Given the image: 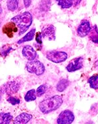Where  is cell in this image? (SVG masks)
Returning a JSON list of instances; mask_svg holds the SVG:
<instances>
[{"label": "cell", "mask_w": 98, "mask_h": 124, "mask_svg": "<svg viewBox=\"0 0 98 124\" xmlns=\"http://www.w3.org/2000/svg\"><path fill=\"white\" fill-rule=\"evenodd\" d=\"M62 103L63 100L62 96L56 95L42 100L39 103V108L42 113L47 114L56 110L60 107Z\"/></svg>", "instance_id": "obj_1"}, {"label": "cell", "mask_w": 98, "mask_h": 124, "mask_svg": "<svg viewBox=\"0 0 98 124\" xmlns=\"http://www.w3.org/2000/svg\"><path fill=\"white\" fill-rule=\"evenodd\" d=\"M15 24L19 30V35H21L26 32L33 23V16L29 11H25L16 16L11 19Z\"/></svg>", "instance_id": "obj_2"}, {"label": "cell", "mask_w": 98, "mask_h": 124, "mask_svg": "<svg viewBox=\"0 0 98 124\" xmlns=\"http://www.w3.org/2000/svg\"><path fill=\"white\" fill-rule=\"evenodd\" d=\"M26 69L29 73L35 74L36 76H41L45 73V65L39 61H29L26 64Z\"/></svg>", "instance_id": "obj_3"}, {"label": "cell", "mask_w": 98, "mask_h": 124, "mask_svg": "<svg viewBox=\"0 0 98 124\" xmlns=\"http://www.w3.org/2000/svg\"><path fill=\"white\" fill-rule=\"evenodd\" d=\"M46 57L50 62L59 63L65 62L68 58V55L64 51H49L46 53Z\"/></svg>", "instance_id": "obj_4"}, {"label": "cell", "mask_w": 98, "mask_h": 124, "mask_svg": "<svg viewBox=\"0 0 98 124\" xmlns=\"http://www.w3.org/2000/svg\"><path fill=\"white\" fill-rule=\"evenodd\" d=\"M20 87L21 85L18 81L13 80L8 81L7 83L3 85L1 89L3 94H6L8 96H11L18 92L20 89Z\"/></svg>", "instance_id": "obj_5"}, {"label": "cell", "mask_w": 98, "mask_h": 124, "mask_svg": "<svg viewBox=\"0 0 98 124\" xmlns=\"http://www.w3.org/2000/svg\"><path fill=\"white\" fill-rule=\"evenodd\" d=\"M75 116L74 113L70 110H64L62 111L57 119L58 124H70L74 121Z\"/></svg>", "instance_id": "obj_6"}, {"label": "cell", "mask_w": 98, "mask_h": 124, "mask_svg": "<svg viewBox=\"0 0 98 124\" xmlns=\"http://www.w3.org/2000/svg\"><path fill=\"white\" fill-rule=\"evenodd\" d=\"M83 62L84 59L82 57L75 58L69 63L68 65L66 66V69L69 72H73L75 71L79 70L83 67Z\"/></svg>", "instance_id": "obj_7"}, {"label": "cell", "mask_w": 98, "mask_h": 124, "mask_svg": "<svg viewBox=\"0 0 98 124\" xmlns=\"http://www.w3.org/2000/svg\"><path fill=\"white\" fill-rule=\"evenodd\" d=\"M91 30L90 23L87 20H83L77 29V33L81 38H84L89 34Z\"/></svg>", "instance_id": "obj_8"}, {"label": "cell", "mask_w": 98, "mask_h": 124, "mask_svg": "<svg viewBox=\"0 0 98 124\" xmlns=\"http://www.w3.org/2000/svg\"><path fill=\"white\" fill-rule=\"evenodd\" d=\"M22 54L25 58L29 61L34 60L37 57V52L31 46H25L22 50Z\"/></svg>", "instance_id": "obj_9"}, {"label": "cell", "mask_w": 98, "mask_h": 124, "mask_svg": "<svg viewBox=\"0 0 98 124\" xmlns=\"http://www.w3.org/2000/svg\"><path fill=\"white\" fill-rule=\"evenodd\" d=\"M42 38L48 39V40L52 41L55 39V27L53 25H49L44 30L41 32Z\"/></svg>", "instance_id": "obj_10"}, {"label": "cell", "mask_w": 98, "mask_h": 124, "mask_svg": "<svg viewBox=\"0 0 98 124\" xmlns=\"http://www.w3.org/2000/svg\"><path fill=\"white\" fill-rule=\"evenodd\" d=\"M33 118V116L31 114L27 113H22L13 120V124H27Z\"/></svg>", "instance_id": "obj_11"}, {"label": "cell", "mask_w": 98, "mask_h": 124, "mask_svg": "<svg viewBox=\"0 0 98 124\" xmlns=\"http://www.w3.org/2000/svg\"><path fill=\"white\" fill-rule=\"evenodd\" d=\"M17 30V27H16L15 24L12 22H11L10 23L5 25L3 27V32L6 33L10 38L13 36V33L15 32Z\"/></svg>", "instance_id": "obj_12"}, {"label": "cell", "mask_w": 98, "mask_h": 124, "mask_svg": "<svg viewBox=\"0 0 98 124\" xmlns=\"http://www.w3.org/2000/svg\"><path fill=\"white\" fill-rule=\"evenodd\" d=\"M13 116L9 112L0 113V124H9L13 121Z\"/></svg>", "instance_id": "obj_13"}, {"label": "cell", "mask_w": 98, "mask_h": 124, "mask_svg": "<svg viewBox=\"0 0 98 124\" xmlns=\"http://www.w3.org/2000/svg\"><path fill=\"white\" fill-rule=\"evenodd\" d=\"M35 31H36V30L34 28L32 29L29 32L26 33V35H25L23 38H22L20 40L18 41V42H17L18 44H21V43L26 42V41H29L33 40V38H34Z\"/></svg>", "instance_id": "obj_14"}, {"label": "cell", "mask_w": 98, "mask_h": 124, "mask_svg": "<svg viewBox=\"0 0 98 124\" xmlns=\"http://www.w3.org/2000/svg\"><path fill=\"white\" fill-rule=\"evenodd\" d=\"M89 38L94 43H98V29L96 25H94L89 33Z\"/></svg>", "instance_id": "obj_15"}, {"label": "cell", "mask_w": 98, "mask_h": 124, "mask_svg": "<svg viewBox=\"0 0 98 124\" xmlns=\"http://www.w3.org/2000/svg\"><path fill=\"white\" fill-rule=\"evenodd\" d=\"M69 85V81L68 79H62L59 81V82L56 85V89L58 92H62L64 91L67 88V87Z\"/></svg>", "instance_id": "obj_16"}, {"label": "cell", "mask_w": 98, "mask_h": 124, "mask_svg": "<svg viewBox=\"0 0 98 124\" xmlns=\"http://www.w3.org/2000/svg\"><path fill=\"white\" fill-rule=\"evenodd\" d=\"M88 83L90 84V87H91L94 89H98V74L96 75H93L91 76L89 80H88Z\"/></svg>", "instance_id": "obj_17"}, {"label": "cell", "mask_w": 98, "mask_h": 124, "mask_svg": "<svg viewBox=\"0 0 98 124\" xmlns=\"http://www.w3.org/2000/svg\"><path fill=\"white\" fill-rule=\"evenodd\" d=\"M37 98V93L34 89H31L27 92L25 96V100L29 102L31 101H34Z\"/></svg>", "instance_id": "obj_18"}, {"label": "cell", "mask_w": 98, "mask_h": 124, "mask_svg": "<svg viewBox=\"0 0 98 124\" xmlns=\"http://www.w3.org/2000/svg\"><path fill=\"white\" fill-rule=\"evenodd\" d=\"M7 9L11 11H15L18 8L19 0H7Z\"/></svg>", "instance_id": "obj_19"}, {"label": "cell", "mask_w": 98, "mask_h": 124, "mask_svg": "<svg viewBox=\"0 0 98 124\" xmlns=\"http://www.w3.org/2000/svg\"><path fill=\"white\" fill-rule=\"evenodd\" d=\"M58 5L62 8H70L72 6V1L71 0H56Z\"/></svg>", "instance_id": "obj_20"}, {"label": "cell", "mask_w": 98, "mask_h": 124, "mask_svg": "<svg viewBox=\"0 0 98 124\" xmlns=\"http://www.w3.org/2000/svg\"><path fill=\"white\" fill-rule=\"evenodd\" d=\"M48 89L47 85L46 84H43V85H40L37 89V97H40L42 96V95L45 94V93L46 92V90Z\"/></svg>", "instance_id": "obj_21"}, {"label": "cell", "mask_w": 98, "mask_h": 124, "mask_svg": "<svg viewBox=\"0 0 98 124\" xmlns=\"http://www.w3.org/2000/svg\"><path fill=\"white\" fill-rule=\"evenodd\" d=\"M7 101L9 103H10L11 104H12V105H16V104H19V103L21 102L20 100H19L18 98H17V97H13L12 95L9 96V97L7 98Z\"/></svg>", "instance_id": "obj_22"}, {"label": "cell", "mask_w": 98, "mask_h": 124, "mask_svg": "<svg viewBox=\"0 0 98 124\" xmlns=\"http://www.w3.org/2000/svg\"><path fill=\"white\" fill-rule=\"evenodd\" d=\"M13 50V49L11 48V47H8V48H3L2 47L1 48V50L0 51V54L3 57H5L7 55L10 53V51H11Z\"/></svg>", "instance_id": "obj_23"}, {"label": "cell", "mask_w": 98, "mask_h": 124, "mask_svg": "<svg viewBox=\"0 0 98 124\" xmlns=\"http://www.w3.org/2000/svg\"><path fill=\"white\" fill-rule=\"evenodd\" d=\"M42 36L41 33H38L37 34V36H36V41L39 44H42Z\"/></svg>", "instance_id": "obj_24"}, {"label": "cell", "mask_w": 98, "mask_h": 124, "mask_svg": "<svg viewBox=\"0 0 98 124\" xmlns=\"http://www.w3.org/2000/svg\"><path fill=\"white\" fill-rule=\"evenodd\" d=\"M31 1L32 0H23V2H24V5L25 6V8H29V6H31Z\"/></svg>", "instance_id": "obj_25"}, {"label": "cell", "mask_w": 98, "mask_h": 124, "mask_svg": "<svg viewBox=\"0 0 98 124\" xmlns=\"http://www.w3.org/2000/svg\"><path fill=\"white\" fill-rule=\"evenodd\" d=\"M2 92H1V89L0 88V101H1V95H2Z\"/></svg>", "instance_id": "obj_26"}, {"label": "cell", "mask_w": 98, "mask_h": 124, "mask_svg": "<svg viewBox=\"0 0 98 124\" xmlns=\"http://www.w3.org/2000/svg\"><path fill=\"white\" fill-rule=\"evenodd\" d=\"M1 13H2V8H1V5H0V15L1 14Z\"/></svg>", "instance_id": "obj_27"}, {"label": "cell", "mask_w": 98, "mask_h": 124, "mask_svg": "<svg viewBox=\"0 0 98 124\" xmlns=\"http://www.w3.org/2000/svg\"><path fill=\"white\" fill-rule=\"evenodd\" d=\"M1 20H0V25H1Z\"/></svg>", "instance_id": "obj_28"}, {"label": "cell", "mask_w": 98, "mask_h": 124, "mask_svg": "<svg viewBox=\"0 0 98 124\" xmlns=\"http://www.w3.org/2000/svg\"><path fill=\"white\" fill-rule=\"evenodd\" d=\"M71 1H73V0H71Z\"/></svg>", "instance_id": "obj_29"}]
</instances>
